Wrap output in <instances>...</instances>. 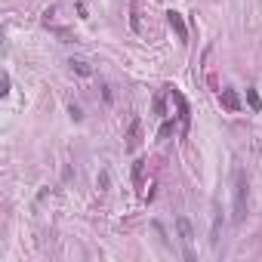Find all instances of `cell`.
Segmentation results:
<instances>
[{"mask_svg": "<svg viewBox=\"0 0 262 262\" xmlns=\"http://www.w3.org/2000/svg\"><path fill=\"white\" fill-rule=\"evenodd\" d=\"M247 176H244V170H234L231 173V219L234 222H244V216H247Z\"/></svg>", "mask_w": 262, "mask_h": 262, "instance_id": "cell-1", "label": "cell"}, {"mask_svg": "<svg viewBox=\"0 0 262 262\" xmlns=\"http://www.w3.org/2000/svg\"><path fill=\"white\" fill-rule=\"evenodd\" d=\"M176 228H179V241H182V250H185V259H195V250H192V241H195V231H192V222L185 216L176 219Z\"/></svg>", "mask_w": 262, "mask_h": 262, "instance_id": "cell-2", "label": "cell"}, {"mask_svg": "<svg viewBox=\"0 0 262 262\" xmlns=\"http://www.w3.org/2000/svg\"><path fill=\"white\" fill-rule=\"evenodd\" d=\"M166 93H170V99H173V102L179 105V121H182V127L188 130V121H192V111H188V102H185V96H182L179 90H173V86L166 90Z\"/></svg>", "mask_w": 262, "mask_h": 262, "instance_id": "cell-3", "label": "cell"}, {"mask_svg": "<svg viewBox=\"0 0 262 262\" xmlns=\"http://www.w3.org/2000/svg\"><path fill=\"white\" fill-rule=\"evenodd\" d=\"M166 22H170V28L176 31V37L185 43L188 40V28H185V22H182V16L176 13V10H170V13H166Z\"/></svg>", "mask_w": 262, "mask_h": 262, "instance_id": "cell-4", "label": "cell"}, {"mask_svg": "<svg viewBox=\"0 0 262 262\" xmlns=\"http://www.w3.org/2000/svg\"><path fill=\"white\" fill-rule=\"evenodd\" d=\"M219 102H222L225 111H241V99H237L234 90H222V93H219Z\"/></svg>", "mask_w": 262, "mask_h": 262, "instance_id": "cell-5", "label": "cell"}, {"mask_svg": "<svg viewBox=\"0 0 262 262\" xmlns=\"http://www.w3.org/2000/svg\"><path fill=\"white\" fill-rule=\"evenodd\" d=\"M139 142H142V124L133 121V124H130V133H127V148L136 151V148H139Z\"/></svg>", "mask_w": 262, "mask_h": 262, "instance_id": "cell-6", "label": "cell"}, {"mask_svg": "<svg viewBox=\"0 0 262 262\" xmlns=\"http://www.w3.org/2000/svg\"><path fill=\"white\" fill-rule=\"evenodd\" d=\"M68 65H71V71H74V74H80V77H90L93 74V65L86 62V59H68Z\"/></svg>", "mask_w": 262, "mask_h": 262, "instance_id": "cell-7", "label": "cell"}, {"mask_svg": "<svg viewBox=\"0 0 262 262\" xmlns=\"http://www.w3.org/2000/svg\"><path fill=\"white\" fill-rule=\"evenodd\" d=\"M219 219H222L219 204H213V231H210V244H213V247L219 244Z\"/></svg>", "mask_w": 262, "mask_h": 262, "instance_id": "cell-8", "label": "cell"}, {"mask_svg": "<svg viewBox=\"0 0 262 262\" xmlns=\"http://www.w3.org/2000/svg\"><path fill=\"white\" fill-rule=\"evenodd\" d=\"M247 105H250L253 111H262V99H259L256 90H247Z\"/></svg>", "mask_w": 262, "mask_h": 262, "instance_id": "cell-9", "label": "cell"}, {"mask_svg": "<svg viewBox=\"0 0 262 262\" xmlns=\"http://www.w3.org/2000/svg\"><path fill=\"white\" fill-rule=\"evenodd\" d=\"M96 185H99V192H108V185H111V176H108V170H99V176H96Z\"/></svg>", "mask_w": 262, "mask_h": 262, "instance_id": "cell-10", "label": "cell"}, {"mask_svg": "<svg viewBox=\"0 0 262 262\" xmlns=\"http://www.w3.org/2000/svg\"><path fill=\"white\" fill-rule=\"evenodd\" d=\"M68 117H71L74 124H80V121H83V111H80V105H74V102H71V105H68Z\"/></svg>", "mask_w": 262, "mask_h": 262, "instance_id": "cell-11", "label": "cell"}]
</instances>
